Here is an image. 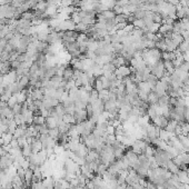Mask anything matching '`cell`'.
Segmentation results:
<instances>
[{"label": "cell", "instance_id": "obj_1", "mask_svg": "<svg viewBox=\"0 0 189 189\" xmlns=\"http://www.w3.org/2000/svg\"><path fill=\"white\" fill-rule=\"evenodd\" d=\"M154 157H155L156 164L158 165V167H164V168H167V164L169 162V160H171L168 152L164 149H160V148L155 149Z\"/></svg>", "mask_w": 189, "mask_h": 189}, {"label": "cell", "instance_id": "obj_2", "mask_svg": "<svg viewBox=\"0 0 189 189\" xmlns=\"http://www.w3.org/2000/svg\"><path fill=\"white\" fill-rule=\"evenodd\" d=\"M150 68V73L151 75L156 76L158 79H160L162 76L165 75V67H164V60H157L156 62H154L152 65H148Z\"/></svg>", "mask_w": 189, "mask_h": 189}, {"label": "cell", "instance_id": "obj_3", "mask_svg": "<svg viewBox=\"0 0 189 189\" xmlns=\"http://www.w3.org/2000/svg\"><path fill=\"white\" fill-rule=\"evenodd\" d=\"M115 75H116V77H117L118 79L121 80L122 78H125V77L131 75L130 67H128V66H126V65L120 66V67H118V68L115 70Z\"/></svg>", "mask_w": 189, "mask_h": 189}, {"label": "cell", "instance_id": "obj_4", "mask_svg": "<svg viewBox=\"0 0 189 189\" xmlns=\"http://www.w3.org/2000/svg\"><path fill=\"white\" fill-rule=\"evenodd\" d=\"M152 125H155L156 127L160 128V129H165L167 124H168V119L165 117V116H156L154 119H152Z\"/></svg>", "mask_w": 189, "mask_h": 189}, {"label": "cell", "instance_id": "obj_5", "mask_svg": "<svg viewBox=\"0 0 189 189\" xmlns=\"http://www.w3.org/2000/svg\"><path fill=\"white\" fill-rule=\"evenodd\" d=\"M72 116H73V118H75L76 124H79V122H83V121L88 120V116H87L86 109L76 110Z\"/></svg>", "mask_w": 189, "mask_h": 189}, {"label": "cell", "instance_id": "obj_6", "mask_svg": "<svg viewBox=\"0 0 189 189\" xmlns=\"http://www.w3.org/2000/svg\"><path fill=\"white\" fill-rule=\"evenodd\" d=\"M73 71H75V69L72 67V65H66V68L65 70L62 71V78L64 80H71L73 78Z\"/></svg>", "mask_w": 189, "mask_h": 189}, {"label": "cell", "instance_id": "obj_7", "mask_svg": "<svg viewBox=\"0 0 189 189\" xmlns=\"http://www.w3.org/2000/svg\"><path fill=\"white\" fill-rule=\"evenodd\" d=\"M152 91H155V93H157L159 97L165 96V95H166V85L159 80L158 83H157V85H156V86L152 88Z\"/></svg>", "mask_w": 189, "mask_h": 189}, {"label": "cell", "instance_id": "obj_8", "mask_svg": "<svg viewBox=\"0 0 189 189\" xmlns=\"http://www.w3.org/2000/svg\"><path fill=\"white\" fill-rule=\"evenodd\" d=\"M42 184L45 186L46 189H54L55 187V184H56V179L50 176V177H46V178L42 179Z\"/></svg>", "mask_w": 189, "mask_h": 189}, {"label": "cell", "instance_id": "obj_9", "mask_svg": "<svg viewBox=\"0 0 189 189\" xmlns=\"http://www.w3.org/2000/svg\"><path fill=\"white\" fill-rule=\"evenodd\" d=\"M177 176H178V179L180 184H185V185L189 184V175L186 170H179Z\"/></svg>", "mask_w": 189, "mask_h": 189}, {"label": "cell", "instance_id": "obj_10", "mask_svg": "<svg viewBox=\"0 0 189 189\" xmlns=\"http://www.w3.org/2000/svg\"><path fill=\"white\" fill-rule=\"evenodd\" d=\"M57 120H58L57 118L49 116V117L46 118L45 125L47 126V128H48V129H54V128H58V125H57Z\"/></svg>", "mask_w": 189, "mask_h": 189}, {"label": "cell", "instance_id": "obj_11", "mask_svg": "<svg viewBox=\"0 0 189 189\" xmlns=\"http://www.w3.org/2000/svg\"><path fill=\"white\" fill-rule=\"evenodd\" d=\"M172 136H175V134L174 132H168V131L166 130V129H160V131H159V139H161V140L166 141V142H168L169 139H170V137H172Z\"/></svg>", "mask_w": 189, "mask_h": 189}, {"label": "cell", "instance_id": "obj_12", "mask_svg": "<svg viewBox=\"0 0 189 189\" xmlns=\"http://www.w3.org/2000/svg\"><path fill=\"white\" fill-rule=\"evenodd\" d=\"M158 100H159V96L155 93V91L151 90L150 93H149V95H148L147 103H149L150 106L151 105H157V103H158Z\"/></svg>", "mask_w": 189, "mask_h": 189}, {"label": "cell", "instance_id": "obj_13", "mask_svg": "<svg viewBox=\"0 0 189 189\" xmlns=\"http://www.w3.org/2000/svg\"><path fill=\"white\" fill-rule=\"evenodd\" d=\"M138 90L144 91V93L149 95V93H150L152 89H151V86L147 83V81H141V83H138Z\"/></svg>", "mask_w": 189, "mask_h": 189}, {"label": "cell", "instance_id": "obj_14", "mask_svg": "<svg viewBox=\"0 0 189 189\" xmlns=\"http://www.w3.org/2000/svg\"><path fill=\"white\" fill-rule=\"evenodd\" d=\"M164 67H165L166 72H168L169 75H171L176 69L175 66H174V62L171 60H164Z\"/></svg>", "mask_w": 189, "mask_h": 189}, {"label": "cell", "instance_id": "obj_15", "mask_svg": "<svg viewBox=\"0 0 189 189\" xmlns=\"http://www.w3.org/2000/svg\"><path fill=\"white\" fill-rule=\"evenodd\" d=\"M160 108H167L169 106V96L165 95V96L159 97L158 103H157Z\"/></svg>", "mask_w": 189, "mask_h": 189}, {"label": "cell", "instance_id": "obj_16", "mask_svg": "<svg viewBox=\"0 0 189 189\" xmlns=\"http://www.w3.org/2000/svg\"><path fill=\"white\" fill-rule=\"evenodd\" d=\"M177 51L179 52V54H185V52L189 51V41H187V40H184V41L180 44V45L178 46V48H177Z\"/></svg>", "mask_w": 189, "mask_h": 189}, {"label": "cell", "instance_id": "obj_17", "mask_svg": "<svg viewBox=\"0 0 189 189\" xmlns=\"http://www.w3.org/2000/svg\"><path fill=\"white\" fill-rule=\"evenodd\" d=\"M177 57V52L176 51H164L162 52V60H171L174 61Z\"/></svg>", "mask_w": 189, "mask_h": 189}, {"label": "cell", "instance_id": "obj_18", "mask_svg": "<svg viewBox=\"0 0 189 189\" xmlns=\"http://www.w3.org/2000/svg\"><path fill=\"white\" fill-rule=\"evenodd\" d=\"M167 169H168V170L171 172V174H178V171L180 170L178 166H177L175 162L172 161V159H171V160H169V162L167 164Z\"/></svg>", "mask_w": 189, "mask_h": 189}, {"label": "cell", "instance_id": "obj_19", "mask_svg": "<svg viewBox=\"0 0 189 189\" xmlns=\"http://www.w3.org/2000/svg\"><path fill=\"white\" fill-rule=\"evenodd\" d=\"M166 151H167V152H168L169 154V156H170V158L171 159H174V158H176V157H177V156L179 155V154H180V152H179L178 150H177V149H176L175 147H172V146H167V148H166Z\"/></svg>", "mask_w": 189, "mask_h": 189}, {"label": "cell", "instance_id": "obj_20", "mask_svg": "<svg viewBox=\"0 0 189 189\" xmlns=\"http://www.w3.org/2000/svg\"><path fill=\"white\" fill-rule=\"evenodd\" d=\"M50 81H51L54 85H55L56 89L58 88L59 86H60V83L64 81V78H62V76H59V75H55L52 76L51 78H50Z\"/></svg>", "mask_w": 189, "mask_h": 189}, {"label": "cell", "instance_id": "obj_21", "mask_svg": "<svg viewBox=\"0 0 189 189\" xmlns=\"http://www.w3.org/2000/svg\"><path fill=\"white\" fill-rule=\"evenodd\" d=\"M177 126H178V120H169L165 129L168 132H174L175 129L177 128Z\"/></svg>", "mask_w": 189, "mask_h": 189}, {"label": "cell", "instance_id": "obj_22", "mask_svg": "<svg viewBox=\"0 0 189 189\" xmlns=\"http://www.w3.org/2000/svg\"><path fill=\"white\" fill-rule=\"evenodd\" d=\"M9 87H10L11 93H12V95H16V96H17V95H19V93H20L21 91H22V89H21L20 86L18 85L17 81H16V83H12Z\"/></svg>", "mask_w": 189, "mask_h": 189}, {"label": "cell", "instance_id": "obj_23", "mask_svg": "<svg viewBox=\"0 0 189 189\" xmlns=\"http://www.w3.org/2000/svg\"><path fill=\"white\" fill-rule=\"evenodd\" d=\"M178 158L180 159V161L186 166H189V152L185 151V152H181L178 155Z\"/></svg>", "mask_w": 189, "mask_h": 189}, {"label": "cell", "instance_id": "obj_24", "mask_svg": "<svg viewBox=\"0 0 189 189\" xmlns=\"http://www.w3.org/2000/svg\"><path fill=\"white\" fill-rule=\"evenodd\" d=\"M132 24H134L135 28H137V29H142L145 30V28H146V24H145V21L142 19H135L132 21Z\"/></svg>", "mask_w": 189, "mask_h": 189}, {"label": "cell", "instance_id": "obj_25", "mask_svg": "<svg viewBox=\"0 0 189 189\" xmlns=\"http://www.w3.org/2000/svg\"><path fill=\"white\" fill-rule=\"evenodd\" d=\"M158 81H159V79L157 78V77H156V76L151 75V73L149 76H148L147 83L151 86V89H152V88H154V87H155L156 85H157V83H158Z\"/></svg>", "mask_w": 189, "mask_h": 189}, {"label": "cell", "instance_id": "obj_26", "mask_svg": "<svg viewBox=\"0 0 189 189\" xmlns=\"http://www.w3.org/2000/svg\"><path fill=\"white\" fill-rule=\"evenodd\" d=\"M0 137L4 138V140H5V145H4V146H6V145L10 144L11 140L14 139V135H11L10 132H6V134H1V135H0Z\"/></svg>", "mask_w": 189, "mask_h": 189}, {"label": "cell", "instance_id": "obj_27", "mask_svg": "<svg viewBox=\"0 0 189 189\" xmlns=\"http://www.w3.org/2000/svg\"><path fill=\"white\" fill-rule=\"evenodd\" d=\"M48 135H49V137H50V138H52V139H56V140H57V139L59 138V136H60V131H59L58 128L49 129Z\"/></svg>", "mask_w": 189, "mask_h": 189}, {"label": "cell", "instance_id": "obj_28", "mask_svg": "<svg viewBox=\"0 0 189 189\" xmlns=\"http://www.w3.org/2000/svg\"><path fill=\"white\" fill-rule=\"evenodd\" d=\"M22 155L26 157V158H28L29 156L32 155V150H31V147H30V145H26V146H24L22 147Z\"/></svg>", "mask_w": 189, "mask_h": 189}, {"label": "cell", "instance_id": "obj_29", "mask_svg": "<svg viewBox=\"0 0 189 189\" xmlns=\"http://www.w3.org/2000/svg\"><path fill=\"white\" fill-rule=\"evenodd\" d=\"M145 14H146V11L142 10V9H139V8H138L137 10H136L134 12V14H132V16L135 17V19H144Z\"/></svg>", "mask_w": 189, "mask_h": 189}, {"label": "cell", "instance_id": "obj_30", "mask_svg": "<svg viewBox=\"0 0 189 189\" xmlns=\"http://www.w3.org/2000/svg\"><path fill=\"white\" fill-rule=\"evenodd\" d=\"M108 95H109V90H107V89H103L101 91H98L99 99L103 100V101H106V100L108 99Z\"/></svg>", "mask_w": 189, "mask_h": 189}, {"label": "cell", "instance_id": "obj_31", "mask_svg": "<svg viewBox=\"0 0 189 189\" xmlns=\"http://www.w3.org/2000/svg\"><path fill=\"white\" fill-rule=\"evenodd\" d=\"M62 120L65 121V122H67V124H76L75 118H73V116L70 115V113H65V116H64V118H62Z\"/></svg>", "mask_w": 189, "mask_h": 189}, {"label": "cell", "instance_id": "obj_32", "mask_svg": "<svg viewBox=\"0 0 189 189\" xmlns=\"http://www.w3.org/2000/svg\"><path fill=\"white\" fill-rule=\"evenodd\" d=\"M8 106L10 107L11 109H12V108H14L15 106H16V105H17L18 103V99H17V96H16V95H12V96L10 97V99L8 100Z\"/></svg>", "mask_w": 189, "mask_h": 189}, {"label": "cell", "instance_id": "obj_33", "mask_svg": "<svg viewBox=\"0 0 189 189\" xmlns=\"http://www.w3.org/2000/svg\"><path fill=\"white\" fill-rule=\"evenodd\" d=\"M46 118L42 116H34V125H45Z\"/></svg>", "mask_w": 189, "mask_h": 189}, {"label": "cell", "instance_id": "obj_34", "mask_svg": "<svg viewBox=\"0 0 189 189\" xmlns=\"http://www.w3.org/2000/svg\"><path fill=\"white\" fill-rule=\"evenodd\" d=\"M122 135H125V129H124V127H122V125L115 128V136H116V137H117V136H122Z\"/></svg>", "mask_w": 189, "mask_h": 189}, {"label": "cell", "instance_id": "obj_35", "mask_svg": "<svg viewBox=\"0 0 189 189\" xmlns=\"http://www.w3.org/2000/svg\"><path fill=\"white\" fill-rule=\"evenodd\" d=\"M18 140V144H19V147H24V146H26V145L28 144L27 142V137L26 136H22V137H19L17 139Z\"/></svg>", "mask_w": 189, "mask_h": 189}, {"label": "cell", "instance_id": "obj_36", "mask_svg": "<svg viewBox=\"0 0 189 189\" xmlns=\"http://www.w3.org/2000/svg\"><path fill=\"white\" fill-rule=\"evenodd\" d=\"M12 111H14L15 115H17V113H21L22 112V103H18L16 106L12 108Z\"/></svg>", "mask_w": 189, "mask_h": 189}, {"label": "cell", "instance_id": "obj_37", "mask_svg": "<svg viewBox=\"0 0 189 189\" xmlns=\"http://www.w3.org/2000/svg\"><path fill=\"white\" fill-rule=\"evenodd\" d=\"M61 7H68V6H73V0H60Z\"/></svg>", "mask_w": 189, "mask_h": 189}, {"label": "cell", "instance_id": "obj_38", "mask_svg": "<svg viewBox=\"0 0 189 189\" xmlns=\"http://www.w3.org/2000/svg\"><path fill=\"white\" fill-rule=\"evenodd\" d=\"M17 175L20 177L22 180H24V175H26V169H24L22 167H20V168L17 169Z\"/></svg>", "mask_w": 189, "mask_h": 189}, {"label": "cell", "instance_id": "obj_39", "mask_svg": "<svg viewBox=\"0 0 189 189\" xmlns=\"http://www.w3.org/2000/svg\"><path fill=\"white\" fill-rule=\"evenodd\" d=\"M6 132H8V127L6 125L2 124V122H0V135L6 134Z\"/></svg>", "mask_w": 189, "mask_h": 189}, {"label": "cell", "instance_id": "obj_40", "mask_svg": "<svg viewBox=\"0 0 189 189\" xmlns=\"http://www.w3.org/2000/svg\"><path fill=\"white\" fill-rule=\"evenodd\" d=\"M10 147L11 148H19V144H18V140L17 139H16V138H14V139H12V140H11V142L10 144ZM21 148V147H20Z\"/></svg>", "mask_w": 189, "mask_h": 189}, {"label": "cell", "instance_id": "obj_41", "mask_svg": "<svg viewBox=\"0 0 189 189\" xmlns=\"http://www.w3.org/2000/svg\"><path fill=\"white\" fill-rule=\"evenodd\" d=\"M181 36H182V38H184V40H187V41H189V30L182 31Z\"/></svg>", "mask_w": 189, "mask_h": 189}, {"label": "cell", "instance_id": "obj_42", "mask_svg": "<svg viewBox=\"0 0 189 189\" xmlns=\"http://www.w3.org/2000/svg\"><path fill=\"white\" fill-rule=\"evenodd\" d=\"M185 121L189 124V107L185 108Z\"/></svg>", "mask_w": 189, "mask_h": 189}, {"label": "cell", "instance_id": "obj_43", "mask_svg": "<svg viewBox=\"0 0 189 189\" xmlns=\"http://www.w3.org/2000/svg\"><path fill=\"white\" fill-rule=\"evenodd\" d=\"M106 132H107V134H108V135H115V127L110 125L109 127H108V129H107V130H106Z\"/></svg>", "mask_w": 189, "mask_h": 189}, {"label": "cell", "instance_id": "obj_44", "mask_svg": "<svg viewBox=\"0 0 189 189\" xmlns=\"http://www.w3.org/2000/svg\"><path fill=\"white\" fill-rule=\"evenodd\" d=\"M8 152L6 151V149L4 148V146H0V157H4V156L7 155Z\"/></svg>", "mask_w": 189, "mask_h": 189}, {"label": "cell", "instance_id": "obj_45", "mask_svg": "<svg viewBox=\"0 0 189 189\" xmlns=\"http://www.w3.org/2000/svg\"><path fill=\"white\" fill-rule=\"evenodd\" d=\"M176 188L177 189H186V185L185 184H180V182H179L178 185L176 186Z\"/></svg>", "mask_w": 189, "mask_h": 189}, {"label": "cell", "instance_id": "obj_46", "mask_svg": "<svg viewBox=\"0 0 189 189\" xmlns=\"http://www.w3.org/2000/svg\"><path fill=\"white\" fill-rule=\"evenodd\" d=\"M185 101H186V107H189V93L185 97Z\"/></svg>", "mask_w": 189, "mask_h": 189}, {"label": "cell", "instance_id": "obj_47", "mask_svg": "<svg viewBox=\"0 0 189 189\" xmlns=\"http://www.w3.org/2000/svg\"><path fill=\"white\" fill-rule=\"evenodd\" d=\"M5 145V140H4V138L2 137H0V146H4Z\"/></svg>", "mask_w": 189, "mask_h": 189}, {"label": "cell", "instance_id": "obj_48", "mask_svg": "<svg viewBox=\"0 0 189 189\" xmlns=\"http://www.w3.org/2000/svg\"><path fill=\"white\" fill-rule=\"evenodd\" d=\"M158 1H159V0H158Z\"/></svg>", "mask_w": 189, "mask_h": 189}]
</instances>
